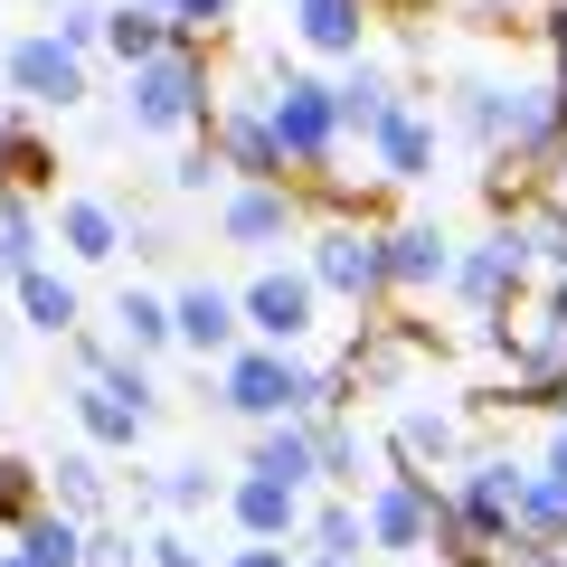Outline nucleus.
Wrapping results in <instances>:
<instances>
[{
  "label": "nucleus",
  "instance_id": "obj_38",
  "mask_svg": "<svg viewBox=\"0 0 567 567\" xmlns=\"http://www.w3.org/2000/svg\"><path fill=\"white\" fill-rule=\"evenodd\" d=\"M0 567H29V558H0Z\"/></svg>",
  "mask_w": 567,
  "mask_h": 567
},
{
  "label": "nucleus",
  "instance_id": "obj_6",
  "mask_svg": "<svg viewBox=\"0 0 567 567\" xmlns=\"http://www.w3.org/2000/svg\"><path fill=\"white\" fill-rule=\"evenodd\" d=\"M303 275L322 284V293H350V303H369V293H388V246L369 237V227H322Z\"/></svg>",
  "mask_w": 567,
  "mask_h": 567
},
{
  "label": "nucleus",
  "instance_id": "obj_32",
  "mask_svg": "<svg viewBox=\"0 0 567 567\" xmlns=\"http://www.w3.org/2000/svg\"><path fill=\"white\" fill-rule=\"evenodd\" d=\"M58 39L76 48V58H85V48L104 39V10H95V0H66V10H58Z\"/></svg>",
  "mask_w": 567,
  "mask_h": 567
},
{
  "label": "nucleus",
  "instance_id": "obj_21",
  "mask_svg": "<svg viewBox=\"0 0 567 567\" xmlns=\"http://www.w3.org/2000/svg\"><path fill=\"white\" fill-rule=\"evenodd\" d=\"M388 104H398V95H388V76H379V66H350V76L331 85V114H341V133H350V123L369 133V123H379Z\"/></svg>",
  "mask_w": 567,
  "mask_h": 567
},
{
  "label": "nucleus",
  "instance_id": "obj_36",
  "mask_svg": "<svg viewBox=\"0 0 567 567\" xmlns=\"http://www.w3.org/2000/svg\"><path fill=\"white\" fill-rule=\"evenodd\" d=\"M548 48H558V85H567V10L548 20Z\"/></svg>",
  "mask_w": 567,
  "mask_h": 567
},
{
  "label": "nucleus",
  "instance_id": "obj_39",
  "mask_svg": "<svg viewBox=\"0 0 567 567\" xmlns=\"http://www.w3.org/2000/svg\"><path fill=\"white\" fill-rule=\"evenodd\" d=\"M322 567H350V558H322Z\"/></svg>",
  "mask_w": 567,
  "mask_h": 567
},
{
  "label": "nucleus",
  "instance_id": "obj_8",
  "mask_svg": "<svg viewBox=\"0 0 567 567\" xmlns=\"http://www.w3.org/2000/svg\"><path fill=\"white\" fill-rule=\"evenodd\" d=\"M293 227H303V199H293L284 181H246L237 199L218 208V237L227 246H284Z\"/></svg>",
  "mask_w": 567,
  "mask_h": 567
},
{
  "label": "nucleus",
  "instance_id": "obj_7",
  "mask_svg": "<svg viewBox=\"0 0 567 567\" xmlns=\"http://www.w3.org/2000/svg\"><path fill=\"white\" fill-rule=\"evenodd\" d=\"M10 95L48 104V114H66V104H85V58L58 39V29H39V39L10 48Z\"/></svg>",
  "mask_w": 567,
  "mask_h": 567
},
{
  "label": "nucleus",
  "instance_id": "obj_2",
  "mask_svg": "<svg viewBox=\"0 0 567 567\" xmlns=\"http://www.w3.org/2000/svg\"><path fill=\"white\" fill-rule=\"evenodd\" d=\"M265 123H275V152L303 171H331V152H341V114H331V85L312 76H284L275 104H265Z\"/></svg>",
  "mask_w": 567,
  "mask_h": 567
},
{
  "label": "nucleus",
  "instance_id": "obj_4",
  "mask_svg": "<svg viewBox=\"0 0 567 567\" xmlns=\"http://www.w3.org/2000/svg\"><path fill=\"white\" fill-rule=\"evenodd\" d=\"M312 303H322V284H312V275H284V265H265V275L237 293L246 331H256L265 350H293V341H303V331H312Z\"/></svg>",
  "mask_w": 567,
  "mask_h": 567
},
{
  "label": "nucleus",
  "instance_id": "obj_19",
  "mask_svg": "<svg viewBox=\"0 0 567 567\" xmlns=\"http://www.w3.org/2000/svg\"><path fill=\"white\" fill-rule=\"evenodd\" d=\"M58 237L76 246L85 265H104V256H114V246H123V218H114V208H104V199H66V208H58Z\"/></svg>",
  "mask_w": 567,
  "mask_h": 567
},
{
  "label": "nucleus",
  "instance_id": "obj_23",
  "mask_svg": "<svg viewBox=\"0 0 567 567\" xmlns=\"http://www.w3.org/2000/svg\"><path fill=\"white\" fill-rule=\"evenodd\" d=\"M312 548H322V558H360L369 548V511L360 502H322L312 511Z\"/></svg>",
  "mask_w": 567,
  "mask_h": 567
},
{
  "label": "nucleus",
  "instance_id": "obj_5",
  "mask_svg": "<svg viewBox=\"0 0 567 567\" xmlns=\"http://www.w3.org/2000/svg\"><path fill=\"white\" fill-rule=\"evenodd\" d=\"M435 529H454V511L435 502V473H398L369 492V539L379 548H425Z\"/></svg>",
  "mask_w": 567,
  "mask_h": 567
},
{
  "label": "nucleus",
  "instance_id": "obj_16",
  "mask_svg": "<svg viewBox=\"0 0 567 567\" xmlns=\"http://www.w3.org/2000/svg\"><path fill=\"white\" fill-rule=\"evenodd\" d=\"M293 10H303V39L312 48H331V58H360V29H369V0H293Z\"/></svg>",
  "mask_w": 567,
  "mask_h": 567
},
{
  "label": "nucleus",
  "instance_id": "obj_24",
  "mask_svg": "<svg viewBox=\"0 0 567 567\" xmlns=\"http://www.w3.org/2000/svg\"><path fill=\"white\" fill-rule=\"evenodd\" d=\"M29 265H39V218L29 199H0V284H20Z\"/></svg>",
  "mask_w": 567,
  "mask_h": 567
},
{
  "label": "nucleus",
  "instance_id": "obj_30",
  "mask_svg": "<svg viewBox=\"0 0 567 567\" xmlns=\"http://www.w3.org/2000/svg\"><path fill=\"white\" fill-rule=\"evenodd\" d=\"M152 502H162V511H199V502H218V473H208V464H171L162 483H152Z\"/></svg>",
  "mask_w": 567,
  "mask_h": 567
},
{
  "label": "nucleus",
  "instance_id": "obj_11",
  "mask_svg": "<svg viewBox=\"0 0 567 567\" xmlns=\"http://www.w3.org/2000/svg\"><path fill=\"white\" fill-rule=\"evenodd\" d=\"M171 341L237 360V293H218V284H189L181 303H171Z\"/></svg>",
  "mask_w": 567,
  "mask_h": 567
},
{
  "label": "nucleus",
  "instance_id": "obj_22",
  "mask_svg": "<svg viewBox=\"0 0 567 567\" xmlns=\"http://www.w3.org/2000/svg\"><path fill=\"white\" fill-rule=\"evenodd\" d=\"M20 558H29V567H85V529H76V520H48V511H39V520L20 529Z\"/></svg>",
  "mask_w": 567,
  "mask_h": 567
},
{
  "label": "nucleus",
  "instance_id": "obj_33",
  "mask_svg": "<svg viewBox=\"0 0 567 567\" xmlns=\"http://www.w3.org/2000/svg\"><path fill=\"white\" fill-rule=\"evenodd\" d=\"M152 567H208V558L181 539V529H162V539H152Z\"/></svg>",
  "mask_w": 567,
  "mask_h": 567
},
{
  "label": "nucleus",
  "instance_id": "obj_35",
  "mask_svg": "<svg viewBox=\"0 0 567 567\" xmlns=\"http://www.w3.org/2000/svg\"><path fill=\"white\" fill-rule=\"evenodd\" d=\"M227 567H293V558H284V548H265V539H246V548H237Z\"/></svg>",
  "mask_w": 567,
  "mask_h": 567
},
{
  "label": "nucleus",
  "instance_id": "obj_15",
  "mask_svg": "<svg viewBox=\"0 0 567 567\" xmlns=\"http://www.w3.org/2000/svg\"><path fill=\"white\" fill-rule=\"evenodd\" d=\"M246 473H275V483L303 492V483H322V454H312L303 425H265V435H256V464H246Z\"/></svg>",
  "mask_w": 567,
  "mask_h": 567
},
{
  "label": "nucleus",
  "instance_id": "obj_29",
  "mask_svg": "<svg viewBox=\"0 0 567 567\" xmlns=\"http://www.w3.org/2000/svg\"><path fill=\"white\" fill-rule=\"evenodd\" d=\"M58 502L76 511V520H95V511H104V473H95V454H66V464H58Z\"/></svg>",
  "mask_w": 567,
  "mask_h": 567
},
{
  "label": "nucleus",
  "instance_id": "obj_31",
  "mask_svg": "<svg viewBox=\"0 0 567 567\" xmlns=\"http://www.w3.org/2000/svg\"><path fill=\"white\" fill-rule=\"evenodd\" d=\"M152 10L171 20V39H199V29H227V20H237V0H152Z\"/></svg>",
  "mask_w": 567,
  "mask_h": 567
},
{
  "label": "nucleus",
  "instance_id": "obj_26",
  "mask_svg": "<svg viewBox=\"0 0 567 567\" xmlns=\"http://www.w3.org/2000/svg\"><path fill=\"white\" fill-rule=\"evenodd\" d=\"M114 331H123L133 350H162V341H171V303H162V293H123V303H114Z\"/></svg>",
  "mask_w": 567,
  "mask_h": 567
},
{
  "label": "nucleus",
  "instance_id": "obj_20",
  "mask_svg": "<svg viewBox=\"0 0 567 567\" xmlns=\"http://www.w3.org/2000/svg\"><path fill=\"white\" fill-rule=\"evenodd\" d=\"M20 312H29V331H76V284L48 275V265H29L20 275Z\"/></svg>",
  "mask_w": 567,
  "mask_h": 567
},
{
  "label": "nucleus",
  "instance_id": "obj_3",
  "mask_svg": "<svg viewBox=\"0 0 567 567\" xmlns=\"http://www.w3.org/2000/svg\"><path fill=\"white\" fill-rule=\"evenodd\" d=\"M218 388H227V406H237V416H256V425L303 416V406H312V369H293L284 350H237Z\"/></svg>",
  "mask_w": 567,
  "mask_h": 567
},
{
  "label": "nucleus",
  "instance_id": "obj_13",
  "mask_svg": "<svg viewBox=\"0 0 567 567\" xmlns=\"http://www.w3.org/2000/svg\"><path fill=\"white\" fill-rule=\"evenodd\" d=\"M76 416H85V435H95V445H142L152 398H133V388H114V379H85V388H76Z\"/></svg>",
  "mask_w": 567,
  "mask_h": 567
},
{
  "label": "nucleus",
  "instance_id": "obj_18",
  "mask_svg": "<svg viewBox=\"0 0 567 567\" xmlns=\"http://www.w3.org/2000/svg\"><path fill=\"white\" fill-rule=\"evenodd\" d=\"M104 48H114L123 66H152L171 48V20L152 10V0H142V10H104Z\"/></svg>",
  "mask_w": 567,
  "mask_h": 567
},
{
  "label": "nucleus",
  "instance_id": "obj_27",
  "mask_svg": "<svg viewBox=\"0 0 567 567\" xmlns=\"http://www.w3.org/2000/svg\"><path fill=\"white\" fill-rule=\"evenodd\" d=\"M29 520H39V464L0 454V529H29Z\"/></svg>",
  "mask_w": 567,
  "mask_h": 567
},
{
  "label": "nucleus",
  "instance_id": "obj_28",
  "mask_svg": "<svg viewBox=\"0 0 567 567\" xmlns=\"http://www.w3.org/2000/svg\"><path fill=\"white\" fill-rule=\"evenodd\" d=\"M312 454H322V483H369V473H360V435H350L341 416L312 425Z\"/></svg>",
  "mask_w": 567,
  "mask_h": 567
},
{
  "label": "nucleus",
  "instance_id": "obj_37",
  "mask_svg": "<svg viewBox=\"0 0 567 567\" xmlns=\"http://www.w3.org/2000/svg\"><path fill=\"white\" fill-rule=\"evenodd\" d=\"M558 208H567V142H558Z\"/></svg>",
  "mask_w": 567,
  "mask_h": 567
},
{
  "label": "nucleus",
  "instance_id": "obj_14",
  "mask_svg": "<svg viewBox=\"0 0 567 567\" xmlns=\"http://www.w3.org/2000/svg\"><path fill=\"white\" fill-rule=\"evenodd\" d=\"M379 246H388V284H445L454 275L445 227H398V237H379Z\"/></svg>",
  "mask_w": 567,
  "mask_h": 567
},
{
  "label": "nucleus",
  "instance_id": "obj_12",
  "mask_svg": "<svg viewBox=\"0 0 567 567\" xmlns=\"http://www.w3.org/2000/svg\"><path fill=\"white\" fill-rule=\"evenodd\" d=\"M227 511H237V529H246V539H265V548H275L284 529H303V492L275 483V473H246V483L227 492Z\"/></svg>",
  "mask_w": 567,
  "mask_h": 567
},
{
  "label": "nucleus",
  "instance_id": "obj_1",
  "mask_svg": "<svg viewBox=\"0 0 567 567\" xmlns=\"http://www.w3.org/2000/svg\"><path fill=\"white\" fill-rule=\"evenodd\" d=\"M133 133H181V123L208 114V66L189 58V48H162L152 66H133Z\"/></svg>",
  "mask_w": 567,
  "mask_h": 567
},
{
  "label": "nucleus",
  "instance_id": "obj_34",
  "mask_svg": "<svg viewBox=\"0 0 567 567\" xmlns=\"http://www.w3.org/2000/svg\"><path fill=\"white\" fill-rule=\"evenodd\" d=\"M85 567H133V548L123 539H85Z\"/></svg>",
  "mask_w": 567,
  "mask_h": 567
},
{
  "label": "nucleus",
  "instance_id": "obj_17",
  "mask_svg": "<svg viewBox=\"0 0 567 567\" xmlns=\"http://www.w3.org/2000/svg\"><path fill=\"white\" fill-rule=\"evenodd\" d=\"M227 133V171H246V181H284V152H275V123L265 114H218Z\"/></svg>",
  "mask_w": 567,
  "mask_h": 567
},
{
  "label": "nucleus",
  "instance_id": "obj_9",
  "mask_svg": "<svg viewBox=\"0 0 567 567\" xmlns=\"http://www.w3.org/2000/svg\"><path fill=\"white\" fill-rule=\"evenodd\" d=\"M520 275H529V237H520V227H502V237H483L464 265H454V293H464V303L492 322V303H502Z\"/></svg>",
  "mask_w": 567,
  "mask_h": 567
},
{
  "label": "nucleus",
  "instance_id": "obj_10",
  "mask_svg": "<svg viewBox=\"0 0 567 567\" xmlns=\"http://www.w3.org/2000/svg\"><path fill=\"white\" fill-rule=\"evenodd\" d=\"M369 152H379L388 181H425V171H435V114H425V104H388V114L369 123Z\"/></svg>",
  "mask_w": 567,
  "mask_h": 567
},
{
  "label": "nucleus",
  "instance_id": "obj_25",
  "mask_svg": "<svg viewBox=\"0 0 567 567\" xmlns=\"http://www.w3.org/2000/svg\"><path fill=\"white\" fill-rule=\"evenodd\" d=\"M398 445H406V464H445V454H454V416H435V406H406V416H398Z\"/></svg>",
  "mask_w": 567,
  "mask_h": 567
}]
</instances>
